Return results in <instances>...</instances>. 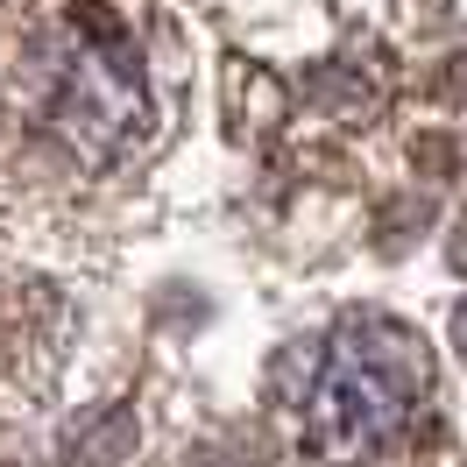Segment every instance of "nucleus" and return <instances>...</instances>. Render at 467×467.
<instances>
[{
	"mask_svg": "<svg viewBox=\"0 0 467 467\" xmlns=\"http://www.w3.org/2000/svg\"><path fill=\"white\" fill-rule=\"evenodd\" d=\"M432 410V361L397 319H340L297 382V446L319 467L397 461Z\"/></svg>",
	"mask_w": 467,
	"mask_h": 467,
	"instance_id": "f257e3e1",
	"label": "nucleus"
},
{
	"mask_svg": "<svg viewBox=\"0 0 467 467\" xmlns=\"http://www.w3.org/2000/svg\"><path fill=\"white\" fill-rule=\"evenodd\" d=\"M156 99L135 36L107 7L78 0L57 29V71H50V128L78 149L86 163H114L149 135Z\"/></svg>",
	"mask_w": 467,
	"mask_h": 467,
	"instance_id": "f03ea898",
	"label": "nucleus"
}]
</instances>
